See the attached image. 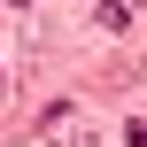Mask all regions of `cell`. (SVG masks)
<instances>
[{"instance_id": "2", "label": "cell", "mask_w": 147, "mask_h": 147, "mask_svg": "<svg viewBox=\"0 0 147 147\" xmlns=\"http://www.w3.org/2000/svg\"><path fill=\"white\" fill-rule=\"evenodd\" d=\"M124 140H132V147H147V116H132V132H124Z\"/></svg>"}, {"instance_id": "1", "label": "cell", "mask_w": 147, "mask_h": 147, "mask_svg": "<svg viewBox=\"0 0 147 147\" xmlns=\"http://www.w3.org/2000/svg\"><path fill=\"white\" fill-rule=\"evenodd\" d=\"M16 147H101V140L78 124V109H70V101H54V109L39 116V132H31V140H16Z\"/></svg>"}]
</instances>
